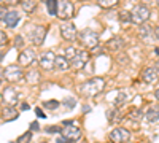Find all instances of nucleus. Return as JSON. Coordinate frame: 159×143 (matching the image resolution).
<instances>
[{"mask_svg":"<svg viewBox=\"0 0 159 143\" xmlns=\"http://www.w3.org/2000/svg\"><path fill=\"white\" fill-rule=\"evenodd\" d=\"M103 87H105L103 78L94 76V78H91V80L84 81L81 86H80V92H81L83 96H86V97H94V96H97V94L102 92Z\"/></svg>","mask_w":159,"mask_h":143,"instance_id":"1","label":"nucleus"},{"mask_svg":"<svg viewBox=\"0 0 159 143\" xmlns=\"http://www.w3.org/2000/svg\"><path fill=\"white\" fill-rule=\"evenodd\" d=\"M130 16H132V22L134 24L143 25V22H147L150 19V8L147 5H137L130 11Z\"/></svg>","mask_w":159,"mask_h":143,"instance_id":"2","label":"nucleus"},{"mask_svg":"<svg viewBox=\"0 0 159 143\" xmlns=\"http://www.w3.org/2000/svg\"><path fill=\"white\" fill-rule=\"evenodd\" d=\"M80 42H81V45L86 46V48H96L97 43H99V35L94 30L86 29L80 34Z\"/></svg>","mask_w":159,"mask_h":143,"instance_id":"3","label":"nucleus"},{"mask_svg":"<svg viewBox=\"0 0 159 143\" xmlns=\"http://www.w3.org/2000/svg\"><path fill=\"white\" fill-rule=\"evenodd\" d=\"M65 126L62 127V137L69 138L72 143L80 140V137H81V129H80L78 126H75L73 123H64Z\"/></svg>","mask_w":159,"mask_h":143,"instance_id":"4","label":"nucleus"},{"mask_svg":"<svg viewBox=\"0 0 159 143\" xmlns=\"http://www.w3.org/2000/svg\"><path fill=\"white\" fill-rule=\"evenodd\" d=\"M3 78H7L10 83H18V81L24 80L25 75H24V72L19 69V65H10V67H7V69L3 70Z\"/></svg>","mask_w":159,"mask_h":143,"instance_id":"5","label":"nucleus"},{"mask_svg":"<svg viewBox=\"0 0 159 143\" xmlns=\"http://www.w3.org/2000/svg\"><path fill=\"white\" fill-rule=\"evenodd\" d=\"M56 53L54 51H45V53L40 56V67H42L43 70H52V69H56Z\"/></svg>","mask_w":159,"mask_h":143,"instance_id":"6","label":"nucleus"},{"mask_svg":"<svg viewBox=\"0 0 159 143\" xmlns=\"http://www.w3.org/2000/svg\"><path fill=\"white\" fill-rule=\"evenodd\" d=\"M75 15V7L70 0H62L59 3V13H57V18L62 21H69L70 18H73Z\"/></svg>","mask_w":159,"mask_h":143,"instance_id":"7","label":"nucleus"},{"mask_svg":"<svg viewBox=\"0 0 159 143\" xmlns=\"http://www.w3.org/2000/svg\"><path fill=\"white\" fill-rule=\"evenodd\" d=\"M130 140V132L126 127H116L110 132V141L111 143H127Z\"/></svg>","mask_w":159,"mask_h":143,"instance_id":"8","label":"nucleus"},{"mask_svg":"<svg viewBox=\"0 0 159 143\" xmlns=\"http://www.w3.org/2000/svg\"><path fill=\"white\" fill-rule=\"evenodd\" d=\"M61 35L64 40H69V42H73L75 38L78 37V32H76V27L75 24L65 21L64 24H61Z\"/></svg>","mask_w":159,"mask_h":143,"instance_id":"9","label":"nucleus"},{"mask_svg":"<svg viewBox=\"0 0 159 143\" xmlns=\"http://www.w3.org/2000/svg\"><path fill=\"white\" fill-rule=\"evenodd\" d=\"M46 32H48V29L45 27V25H35V27L32 29V32H30V42L34 45L40 46V45L45 42Z\"/></svg>","mask_w":159,"mask_h":143,"instance_id":"10","label":"nucleus"},{"mask_svg":"<svg viewBox=\"0 0 159 143\" xmlns=\"http://www.w3.org/2000/svg\"><path fill=\"white\" fill-rule=\"evenodd\" d=\"M2 100L7 107H15L19 102V97H18V92L13 87H7L2 91Z\"/></svg>","mask_w":159,"mask_h":143,"instance_id":"11","label":"nucleus"},{"mask_svg":"<svg viewBox=\"0 0 159 143\" xmlns=\"http://www.w3.org/2000/svg\"><path fill=\"white\" fill-rule=\"evenodd\" d=\"M35 59H37V53H35V49L27 48V49H24L22 53L19 54L18 62L21 64L22 67H27V65H30V64H34V62H35Z\"/></svg>","mask_w":159,"mask_h":143,"instance_id":"12","label":"nucleus"},{"mask_svg":"<svg viewBox=\"0 0 159 143\" xmlns=\"http://www.w3.org/2000/svg\"><path fill=\"white\" fill-rule=\"evenodd\" d=\"M88 59H89V53H88V51H78V54L75 56V59L70 60L72 69H75V70H81V69H84Z\"/></svg>","mask_w":159,"mask_h":143,"instance_id":"13","label":"nucleus"},{"mask_svg":"<svg viewBox=\"0 0 159 143\" xmlns=\"http://www.w3.org/2000/svg\"><path fill=\"white\" fill-rule=\"evenodd\" d=\"M19 13L18 11H7V13H2V22L7 25V27L13 29L15 25L19 22Z\"/></svg>","mask_w":159,"mask_h":143,"instance_id":"14","label":"nucleus"},{"mask_svg":"<svg viewBox=\"0 0 159 143\" xmlns=\"http://www.w3.org/2000/svg\"><path fill=\"white\" fill-rule=\"evenodd\" d=\"M19 116V111L15 108V107H5L3 108V111H2V118H3V121H15L16 118Z\"/></svg>","mask_w":159,"mask_h":143,"instance_id":"15","label":"nucleus"},{"mask_svg":"<svg viewBox=\"0 0 159 143\" xmlns=\"http://www.w3.org/2000/svg\"><path fill=\"white\" fill-rule=\"evenodd\" d=\"M123 46H124V40L121 37H113L107 43V48L110 51H119V49H123Z\"/></svg>","mask_w":159,"mask_h":143,"instance_id":"16","label":"nucleus"},{"mask_svg":"<svg viewBox=\"0 0 159 143\" xmlns=\"http://www.w3.org/2000/svg\"><path fill=\"white\" fill-rule=\"evenodd\" d=\"M157 80V70L150 67L147 70H143V81L145 83H154Z\"/></svg>","mask_w":159,"mask_h":143,"instance_id":"17","label":"nucleus"},{"mask_svg":"<svg viewBox=\"0 0 159 143\" xmlns=\"http://www.w3.org/2000/svg\"><path fill=\"white\" fill-rule=\"evenodd\" d=\"M72 64L69 62V59L65 56H57L56 57V69L57 70H69Z\"/></svg>","mask_w":159,"mask_h":143,"instance_id":"18","label":"nucleus"},{"mask_svg":"<svg viewBox=\"0 0 159 143\" xmlns=\"http://www.w3.org/2000/svg\"><path fill=\"white\" fill-rule=\"evenodd\" d=\"M21 7L25 13H34L37 8V0H22Z\"/></svg>","mask_w":159,"mask_h":143,"instance_id":"19","label":"nucleus"},{"mask_svg":"<svg viewBox=\"0 0 159 143\" xmlns=\"http://www.w3.org/2000/svg\"><path fill=\"white\" fill-rule=\"evenodd\" d=\"M57 0H48L46 2V8H48V13L51 16H57V13H59V7H57Z\"/></svg>","mask_w":159,"mask_h":143,"instance_id":"20","label":"nucleus"},{"mask_svg":"<svg viewBox=\"0 0 159 143\" xmlns=\"http://www.w3.org/2000/svg\"><path fill=\"white\" fill-rule=\"evenodd\" d=\"M147 121H150V123L159 121V108L157 107H153L151 110L147 111Z\"/></svg>","mask_w":159,"mask_h":143,"instance_id":"21","label":"nucleus"},{"mask_svg":"<svg viewBox=\"0 0 159 143\" xmlns=\"http://www.w3.org/2000/svg\"><path fill=\"white\" fill-rule=\"evenodd\" d=\"M25 80H27V83H30V84H35V83L40 81V73L37 70H30L27 75H25Z\"/></svg>","mask_w":159,"mask_h":143,"instance_id":"22","label":"nucleus"},{"mask_svg":"<svg viewBox=\"0 0 159 143\" xmlns=\"http://www.w3.org/2000/svg\"><path fill=\"white\" fill-rule=\"evenodd\" d=\"M118 2L119 0H97V5L100 7V8H113V7H116L118 5Z\"/></svg>","mask_w":159,"mask_h":143,"instance_id":"23","label":"nucleus"},{"mask_svg":"<svg viewBox=\"0 0 159 143\" xmlns=\"http://www.w3.org/2000/svg\"><path fill=\"white\" fill-rule=\"evenodd\" d=\"M139 37L142 38V40H145V38H148L150 37V27L147 24H143L139 27Z\"/></svg>","mask_w":159,"mask_h":143,"instance_id":"24","label":"nucleus"},{"mask_svg":"<svg viewBox=\"0 0 159 143\" xmlns=\"http://www.w3.org/2000/svg\"><path fill=\"white\" fill-rule=\"evenodd\" d=\"M78 54V51H76V48H73V46H69V48H65V57H67L69 60H73L75 59V56Z\"/></svg>","mask_w":159,"mask_h":143,"instance_id":"25","label":"nucleus"},{"mask_svg":"<svg viewBox=\"0 0 159 143\" xmlns=\"http://www.w3.org/2000/svg\"><path fill=\"white\" fill-rule=\"evenodd\" d=\"M119 21L121 22H124V24H129V22H132V16H130V11H121L119 13Z\"/></svg>","mask_w":159,"mask_h":143,"instance_id":"26","label":"nucleus"},{"mask_svg":"<svg viewBox=\"0 0 159 143\" xmlns=\"http://www.w3.org/2000/svg\"><path fill=\"white\" fill-rule=\"evenodd\" d=\"M30 138H32V131H27V132L22 134V135L16 140V143H29Z\"/></svg>","mask_w":159,"mask_h":143,"instance_id":"27","label":"nucleus"},{"mask_svg":"<svg viewBox=\"0 0 159 143\" xmlns=\"http://www.w3.org/2000/svg\"><path fill=\"white\" fill-rule=\"evenodd\" d=\"M59 105H61V103H59L57 100H48V102H45V108H49V110L57 108Z\"/></svg>","mask_w":159,"mask_h":143,"instance_id":"28","label":"nucleus"},{"mask_svg":"<svg viewBox=\"0 0 159 143\" xmlns=\"http://www.w3.org/2000/svg\"><path fill=\"white\" fill-rule=\"evenodd\" d=\"M24 45V40H22V37L21 35H18L16 38H15V48H21Z\"/></svg>","mask_w":159,"mask_h":143,"instance_id":"29","label":"nucleus"},{"mask_svg":"<svg viewBox=\"0 0 159 143\" xmlns=\"http://www.w3.org/2000/svg\"><path fill=\"white\" fill-rule=\"evenodd\" d=\"M7 42H8V38H7L5 32H0V45L5 46V45H7Z\"/></svg>","mask_w":159,"mask_h":143,"instance_id":"30","label":"nucleus"},{"mask_svg":"<svg viewBox=\"0 0 159 143\" xmlns=\"http://www.w3.org/2000/svg\"><path fill=\"white\" fill-rule=\"evenodd\" d=\"M46 132H62V129L61 127H48Z\"/></svg>","mask_w":159,"mask_h":143,"instance_id":"31","label":"nucleus"},{"mask_svg":"<svg viewBox=\"0 0 159 143\" xmlns=\"http://www.w3.org/2000/svg\"><path fill=\"white\" fill-rule=\"evenodd\" d=\"M57 143H72L69 138H65V137H59L57 138Z\"/></svg>","mask_w":159,"mask_h":143,"instance_id":"32","label":"nucleus"},{"mask_svg":"<svg viewBox=\"0 0 159 143\" xmlns=\"http://www.w3.org/2000/svg\"><path fill=\"white\" fill-rule=\"evenodd\" d=\"M65 105H67V107H73V105H75V100H73V99H67Z\"/></svg>","mask_w":159,"mask_h":143,"instance_id":"33","label":"nucleus"},{"mask_svg":"<svg viewBox=\"0 0 159 143\" xmlns=\"http://www.w3.org/2000/svg\"><path fill=\"white\" fill-rule=\"evenodd\" d=\"M38 129H40L38 127V123H32L30 124V131H38Z\"/></svg>","mask_w":159,"mask_h":143,"instance_id":"34","label":"nucleus"},{"mask_svg":"<svg viewBox=\"0 0 159 143\" xmlns=\"http://www.w3.org/2000/svg\"><path fill=\"white\" fill-rule=\"evenodd\" d=\"M35 111H37V114H38V116H40V118H46V114H45V113H43V111H42V110H40V108H37V110H35Z\"/></svg>","mask_w":159,"mask_h":143,"instance_id":"35","label":"nucleus"},{"mask_svg":"<svg viewBox=\"0 0 159 143\" xmlns=\"http://www.w3.org/2000/svg\"><path fill=\"white\" fill-rule=\"evenodd\" d=\"M3 2H7L8 5H16V3H19V0H3Z\"/></svg>","mask_w":159,"mask_h":143,"instance_id":"36","label":"nucleus"},{"mask_svg":"<svg viewBox=\"0 0 159 143\" xmlns=\"http://www.w3.org/2000/svg\"><path fill=\"white\" fill-rule=\"evenodd\" d=\"M154 35H156V38H157V40H159V25H157V27L154 29Z\"/></svg>","mask_w":159,"mask_h":143,"instance_id":"37","label":"nucleus"},{"mask_svg":"<svg viewBox=\"0 0 159 143\" xmlns=\"http://www.w3.org/2000/svg\"><path fill=\"white\" fill-rule=\"evenodd\" d=\"M154 96H156V99L159 100V89H156V92H154Z\"/></svg>","mask_w":159,"mask_h":143,"instance_id":"38","label":"nucleus"},{"mask_svg":"<svg viewBox=\"0 0 159 143\" xmlns=\"http://www.w3.org/2000/svg\"><path fill=\"white\" fill-rule=\"evenodd\" d=\"M154 53H156V54H157V56H159V46H157V48H156V49H154Z\"/></svg>","mask_w":159,"mask_h":143,"instance_id":"39","label":"nucleus"},{"mask_svg":"<svg viewBox=\"0 0 159 143\" xmlns=\"http://www.w3.org/2000/svg\"><path fill=\"white\" fill-rule=\"evenodd\" d=\"M156 70H157V72H159V60H157V62H156Z\"/></svg>","mask_w":159,"mask_h":143,"instance_id":"40","label":"nucleus"},{"mask_svg":"<svg viewBox=\"0 0 159 143\" xmlns=\"http://www.w3.org/2000/svg\"><path fill=\"white\" fill-rule=\"evenodd\" d=\"M42 2H45V3H46V2H48V0H42Z\"/></svg>","mask_w":159,"mask_h":143,"instance_id":"41","label":"nucleus"},{"mask_svg":"<svg viewBox=\"0 0 159 143\" xmlns=\"http://www.w3.org/2000/svg\"><path fill=\"white\" fill-rule=\"evenodd\" d=\"M156 3H157V5H159V0H156Z\"/></svg>","mask_w":159,"mask_h":143,"instance_id":"42","label":"nucleus"},{"mask_svg":"<svg viewBox=\"0 0 159 143\" xmlns=\"http://www.w3.org/2000/svg\"><path fill=\"white\" fill-rule=\"evenodd\" d=\"M42 143H48V141H42Z\"/></svg>","mask_w":159,"mask_h":143,"instance_id":"43","label":"nucleus"}]
</instances>
